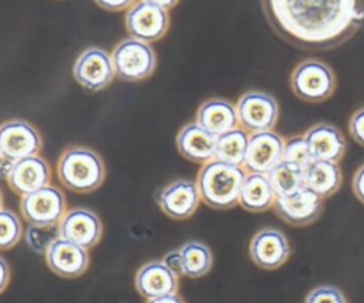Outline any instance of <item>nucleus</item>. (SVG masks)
<instances>
[{
    "instance_id": "29",
    "label": "nucleus",
    "mask_w": 364,
    "mask_h": 303,
    "mask_svg": "<svg viewBox=\"0 0 364 303\" xmlns=\"http://www.w3.org/2000/svg\"><path fill=\"white\" fill-rule=\"evenodd\" d=\"M60 236L58 225H28L26 230V242L37 253H46L48 245Z\"/></svg>"
},
{
    "instance_id": "32",
    "label": "nucleus",
    "mask_w": 364,
    "mask_h": 303,
    "mask_svg": "<svg viewBox=\"0 0 364 303\" xmlns=\"http://www.w3.org/2000/svg\"><path fill=\"white\" fill-rule=\"evenodd\" d=\"M351 188H353V193L355 195V198L364 203V164L360 165L353 176L351 181Z\"/></svg>"
},
{
    "instance_id": "21",
    "label": "nucleus",
    "mask_w": 364,
    "mask_h": 303,
    "mask_svg": "<svg viewBox=\"0 0 364 303\" xmlns=\"http://www.w3.org/2000/svg\"><path fill=\"white\" fill-rule=\"evenodd\" d=\"M195 122L215 137L222 135L239 127L236 105L226 98H209L198 107Z\"/></svg>"
},
{
    "instance_id": "19",
    "label": "nucleus",
    "mask_w": 364,
    "mask_h": 303,
    "mask_svg": "<svg viewBox=\"0 0 364 303\" xmlns=\"http://www.w3.org/2000/svg\"><path fill=\"white\" fill-rule=\"evenodd\" d=\"M303 135L314 161L338 162L347 151V141L343 132L333 124H314Z\"/></svg>"
},
{
    "instance_id": "13",
    "label": "nucleus",
    "mask_w": 364,
    "mask_h": 303,
    "mask_svg": "<svg viewBox=\"0 0 364 303\" xmlns=\"http://www.w3.org/2000/svg\"><path fill=\"white\" fill-rule=\"evenodd\" d=\"M290 243L286 235L277 228H262L249 243V256L260 269L274 270L284 265L290 256Z\"/></svg>"
},
{
    "instance_id": "12",
    "label": "nucleus",
    "mask_w": 364,
    "mask_h": 303,
    "mask_svg": "<svg viewBox=\"0 0 364 303\" xmlns=\"http://www.w3.org/2000/svg\"><path fill=\"white\" fill-rule=\"evenodd\" d=\"M155 199L159 209L166 216L176 220L191 218L202 201L196 182L191 179L169 182L156 192Z\"/></svg>"
},
{
    "instance_id": "26",
    "label": "nucleus",
    "mask_w": 364,
    "mask_h": 303,
    "mask_svg": "<svg viewBox=\"0 0 364 303\" xmlns=\"http://www.w3.org/2000/svg\"><path fill=\"white\" fill-rule=\"evenodd\" d=\"M266 175L276 196L290 195L304 186V169L286 161L277 164Z\"/></svg>"
},
{
    "instance_id": "1",
    "label": "nucleus",
    "mask_w": 364,
    "mask_h": 303,
    "mask_svg": "<svg viewBox=\"0 0 364 303\" xmlns=\"http://www.w3.org/2000/svg\"><path fill=\"white\" fill-rule=\"evenodd\" d=\"M270 28L304 51L346 44L364 26V0H260Z\"/></svg>"
},
{
    "instance_id": "25",
    "label": "nucleus",
    "mask_w": 364,
    "mask_h": 303,
    "mask_svg": "<svg viewBox=\"0 0 364 303\" xmlns=\"http://www.w3.org/2000/svg\"><path fill=\"white\" fill-rule=\"evenodd\" d=\"M249 144V134L240 127L216 137L215 159L243 166Z\"/></svg>"
},
{
    "instance_id": "20",
    "label": "nucleus",
    "mask_w": 364,
    "mask_h": 303,
    "mask_svg": "<svg viewBox=\"0 0 364 303\" xmlns=\"http://www.w3.org/2000/svg\"><path fill=\"white\" fill-rule=\"evenodd\" d=\"M178 152L188 161L206 164L215 159L216 137L196 122L185 124L176 135Z\"/></svg>"
},
{
    "instance_id": "3",
    "label": "nucleus",
    "mask_w": 364,
    "mask_h": 303,
    "mask_svg": "<svg viewBox=\"0 0 364 303\" xmlns=\"http://www.w3.org/2000/svg\"><path fill=\"white\" fill-rule=\"evenodd\" d=\"M57 176L64 188L77 193H91L105 179V164L91 148L70 147L58 158Z\"/></svg>"
},
{
    "instance_id": "39",
    "label": "nucleus",
    "mask_w": 364,
    "mask_h": 303,
    "mask_svg": "<svg viewBox=\"0 0 364 303\" xmlns=\"http://www.w3.org/2000/svg\"><path fill=\"white\" fill-rule=\"evenodd\" d=\"M4 162H7V161H4L3 156H1V154H0V169L3 168V164H4ZM7 164H9V162H7ZM10 165H11V164H10Z\"/></svg>"
},
{
    "instance_id": "15",
    "label": "nucleus",
    "mask_w": 364,
    "mask_h": 303,
    "mask_svg": "<svg viewBox=\"0 0 364 303\" xmlns=\"http://www.w3.org/2000/svg\"><path fill=\"white\" fill-rule=\"evenodd\" d=\"M283 151L284 139L273 129L250 134L243 168L246 172L267 174L283 161Z\"/></svg>"
},
{
    "instance_id": "9",
    "label": "nucleus",
    "mask_w": 364,
    "mask_h": 303,
    "mask_svg": "<svg viewBox=\"0 0 364 303\" xmlns=\"http://www.w3.org/2000/svg\"><path fill=\"white\" fill-rule=\"evenodd\" d=\"M73 75L87 91L98 92L105 90L115 77L111 54L95 46L85 48L74 61Z\"/></svg>"
},
{
    "instance_id": "37",
    "label": "nucleus",
    "mask_w": 364,
    "mask_h": 303,
    "mask_svg": "<svg viewBox=\"0 0 364 303\" xmlns=\"http://www.w3.org/2000/svg\"><path fill=\"white\" fill-rule=\"evenodd\" d=\"M144 1H148L151 4H155L158 7H162L165 10H171L172 7H175L178 4L179 0H144Z\"/></svg>"
},
{
    "instance_id": "14",
    "label": "nucleus",
    "mask_w": 364,
    "mask_h": 303,
    "mask_svg": "<svg viewBox=\"0 0 364 303\" xmlns=\"http://www.w3.org/2000/svg\"><path fill=\"white\" fill-rule=\"evenodd\" d=\"M44 257L48 269L64 279H75L90 266L88 249L61 236L48 245Z\"/></svg>"
},
{
    "instance_id": "23",
    "label": "nucleus",
    "mask_w": 364,
    "mask_h": 303,
    "mask_svg": "<svg viewBox=\"0 0 364 303\" xmlns=\"http://www.w3.org/2000/svg\"><path fill=\"white\" fill-rule=\"evenodd\" d=\"M343 184V172L338 162L313 161L304 169V186L323 199L333 196Z\"/></svg>"
},
{
    "instance_id": "5",
    "label": "nucleus",
    "mask_w": 364,
    "mask_h": 303,
    "mask_svg": "<svg viewBox=\"0 0 364 303\" xmlns=\"http://www.w3.org/2000/svg\"><path fill=\"white\" fill-rule=\"evenodd\" d=\"M115 77L122 81H142L151 77L156 67L155 50L142 40L128 37L115 44L111 53Z\"/></svg>"
},
{
    "instance_id": "6",
    "label": "nucleus",
    "mask_w": 364,
    "mask_h": 303,
    "mask_svg": "<svg viewBox=\"0 0 364 303\" xmlns=\"http://www.w3.org/2000/svg\"><path fill=\"white\" fill-rule=\"evenodd\" d=\"M236 105L239 127L247 134L272 131L279 119L277 100L260 90L243 92Z\"/></svg>"
},
{
    "instance_id": "10",
    "label": "nucleus",
    "mask_w": 364,
    "mask_h": 303,
    "mask_svg": "<svg viewBox=\"0 0 364 303\" xmlns=\"http://www.w3.org/2000/svg\"><path fill=\"white\" fill-rule=\"evenodd\" d=\"M125 28L131 37L152 43L161 40L169 28L168 10L148 1H135L125 14Z\"/></svg>"
},
{
    "instance_id": "27",
    "label": "nucleus",
    "mask_w": 364,
    "mask_h": 303,
    "mask_svg": "<svg viewBox=\"0 0 364 303\" xmlns=\"http://www.w3.org/2000/svg\"><path fill=\"white\" fill-rule=\"evenodd\" d=\"M23 235V225L16 212L0 209V250L11 249Z\"/></svg>"
},
{
    "instance_id": "28",
    "label": "nucleus",
    "mask_w": 364,
    "mask_h": 303,
    "mask_svg": "<svg viewBox=\"0 0 364 303\" xmlns=\"http://www.w3.org/2000/svg\"><path fill=\"white\" fill-rule=\"evenodd\" d=\"M283 161L294 164L301 169H306L314 161L309 149V145L304 139V135L290 137L289 139L284 141Z\"/></svg>"
},
{
    "instance_id": "33",
    "label": "nucleus",
    "mask_w": 364,
    "mask_h": 303,
    "mask_svg": "<svg viewBox=\"0 0 364 303\" xmlns=\"http://www.w3.org/2000/svg\"><path fill=\"white\" fill-rule=\"evenodd\" d=\"M101 9L108 11H122L128 10L135 0H94Z\"/></svg>"
},
{
    "instance_id": "18",
    "label": "nucleus",
    "mask_w": 364,
    "mask_h": 303,
    "mask_svg": "<svg viewBox=\"0 0 364 303\" xmlns=\"http://www.w3.org/2000/svg\"><path fill=\"white\" fill-rule=\"evenodd\" d=\"M135 289L146 300L172 294L179 289V275L164 260H149L136 270Z\"/></svg>"
},
{
    "instance_id": "4",
    "label": "nucleus",
    "mask_w": 364,
    "mask_h": 303,
    "mask_svg": "<svg viewBox=\"0 0 364 303\" xmlns=\"http://www.w3.org/2000/svg\"><path fill=\"white\" fill-rule=\"evenodd\" d=\"M337 80L333 68L317 58L300 61L290 74L293 94L306 102H323L336 91Z\"/></svg>"
},
{
    "instance_id": "22",
    "label": "nucleus",
    "mask_w": 364,
    "mask_h": 303,
    "mask_svg": "<svg viewBox=\"0 0 364 303\" xmlns=\"http://www.w3.org/2000/svg\"><path fill=\"white\" fill-rule=\"evenodd\" d=\"M276 201V192L273 191L266 174L249 172L243 181L239 205L253 213L266 212L273 208Z\"/></svg>"
},
{
    "instance_id": "7",
    "label": "nucleus",
    "mask_w": 364,
    "mask_h": 303,
    "mask_svg": "<svg viewBox=\"0 0 364 303\" xmlns=\"http://www.w3.org/2000/svg\"><path fill=\"white\" fill-rule=\"evenodd\" d=\"M20 212L28 225H58L67 212V201L63 191L47 185L21 196Z\"/></svg>"
},
{
    "instance_id": "24",
    "label": "nucleus",
    "mask_w": 364,
    "mask_h": 303,
    "mask_svg": "<svg viewBox=\"0 0 364 303\" xmlns=\"http://www.w3.org/2000/svg\"><path fill=\"white\" fill-rule=\"evenodd\" d=\"M182 276L198 279L208 275L213 266V253L199 240H188L179 248Z\"/></svg>"
},
{
    "instance_id": "38",
    "label": "nucleus",
    "mask_w": 364,
    "mask_h": 303,
    "mask_svg": "<svg viewBox=\"0 0 364 303\" xmlns=\"http://www.w3.org/2000/svg\"><path fill=\"white\" fill-rule=\"evenodd\" d=\"M0 209H3V192L0 189Z\"/></svg>"
},
{
    "instance_id": "2",
    "label": "nucleus",
    "mask_w": 364,
    "mask_h": 303,
    "mask_svg": "<svg viewBox=\"0 0 364 303\" xmlns=\"http://www.w3.org/2000/svg\"><path fill=\"white\" fill-rule=\"evenodd\" d=\"M246 178L243 166L212 159L202 165L196 175V185L205 205L226 211L239 203V195Z\"/></svg>"
},
{
    "instance_id": "11",
    "label": "nucleus",
    "mask_w": 364,
    "mask_h": 303,
    "mask_svg": "<svg viewBox=\"0 0 364 303\" xmlns=\"http://www.w3.org/2000/svg\"><path fill=\"white\" fill-rule=\"evenodd\" d=\"M323 209V198L306 186L290 195L276 196L273 205L274 213L283 222L299 228L316 222L321 216Z\"/></svg>"
},
{
    "instance_id": "35",
    "label": "nucleus",
    "mask_w": 364,
    "mask_h": 303,
    "mask_svg": "<svg viewBox=\"0 0 364 303\" xmlns=\"http://www.w3.org/2000/svg\"><path fill=\"white\" fill-rule=\"evenodd\" d=\"M10 282V266L4 257L0 256V293L6 290Z\"/></svg>"
},
{
    "instance_id": "8",
    "label": "nucleus",
    "mask_w": 364,
    "mask_h": 303,
    "mask_svg": "<svg viewBox=\"0 0 364 303\" xmlns=\"http://www.w3.org/2000/svg\"><path fill=\"white\" fill-rule=\"evenodd\" d=\"M41 147V135L28 121L14 118L0 124V154L9 164L38 155Z\"/></svg>"
},
{
    "instance_id": "34",
    "label": "nucleus",
    "mask_w": 364,
    "mask_h": 303,
    "mask_svg": "<svg viewBox=\"0 0 364 303\" xmlns=\"http://www.w3.org/2000/svg\"><path fill=\"white\" fill-rule=\"evenodd\" d=\"M176 275H182V262H181V253L178 250H169L164 259H162Z\"/></svg>"
},
{
    "instance_id": "31",
    "label": "nucleus",
    "mask_w": 364,
    "mask_h": 303,
    "mask_svg": "<svg viewBox=\"0 0 364 303\" xmlns=\"http://www.w3.org/2000/svg\"><path fill=\"white\" fill-rule=\"evenodd\" d=\"M348 132L358 145L364 147V107L355 110L350 117Z\"/></svg>"
},
{
    "instance_id": "17",
    "label": "nucleus",
    "mask_w": 364,
    "mask_h": 303,
    "mask_svg": "<svg viewBox=\"0 0 364 303\" xmlns=\"http://www.w3.org/2000/svg\"><path fill=\"white\" fill-rule=\"evenodd\" d=\"M6 179L14 193L24 196L50 185L51 168L43 156L33 155L13 162Z\"/></svg>"
},
{
    "instance_id": "36",
    "label": "nucleus",
    "mask_w": 364,
    "mask_h": 303,
    "mask_svg": "<svg viewBox=\"0 0 364 303\" xmlns=\"http://www.w3.org/2000/svg\"><path fill=\"white\" fill-rule=\"evenodd\" d=\"M146 303H185V302L178 293H172V294L149 299V300H146Z\"/></svg>"
},
{
    "instance_id": "30",
    "label": "nucleus",
    "mask_w": 364,
    "mask_h": 303,
    "mask_svg": "<svg viewBox=\"0 0 364 303\" xmlns=\"http://www.w3.org/2000/svg\"><path fill=\"white\" fill-rule=\"evenodd\" d=\"M304 303H348L343 292L331 285H320L309 292Z\"/></svg>"
},
{
    "instance_id": "16",
    "label": "nucleus",
    "mask_w": 364,
    "mask_h": 303,
    "mask_svg": "<svg viewBox=\"0 0 364 303\" xmlns=\"http://www.w3.org/2000/svg\"><path fill=\"white\" fill-rule=\"evenodd\" d=\"M58 230L61 238L91 249L102 236V223L92 209L77 206L64 213L58 223Z\"/></svg>"
}]
</instances>
